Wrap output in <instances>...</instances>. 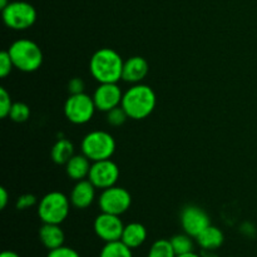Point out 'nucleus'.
I'll return each instance as SVG.
<instances>
[{"mask_svg":"<svg viewBox=\"0 0 257 257\" xmlns=\"http://www.w3.org/2000/svg\"><path fill=\"white\" fill-rule=\"evenodd\" d=\"M69 197L59 191H52L39 200L37 212L43 223L60 225L67 220L70 211Z\"/></svg>","mask_w":257,"mask_h":257,"instance_id":"nucleus-4","label":"nucleus"},{"mask_svg":"<svg viewBox=\"0 0 257 257\" xmlns=\"http://www.w3.org/2000/svg\"><path fill=\"white\" fill-rule=\"evenodd\" d=\"M99 257H133L132 248L128 247L122 241L105 242L100 250Z\"/></svg>","mask_w":257,"mask_h":257,"instance_id":"nucleus-20","label":"nucleus"},{"mask_svg":"<svg viewBox=\"0 0 257 257\" xmlns=\"http://www.w3.org/2000/svg\"><path fill=\"white\" fill-rule=\"evenodd\" d=\"M74 155V145L67 138H59L50 150V158L55 165L65 166Z\"/></svg>","mask_w":257,"mask_h":257,"instance_id":"nucleus-19","label":"nucleus"},{"mask_svg":"<svg viewBox=\"0 0 257 257\" xmlns=\"http://www.w3.org/2000/svg\"><path fill=\"white\" fill-rule=\"evenodd\" d=\"M95 108L93 97L87 93L70 94L64 103V115L73 124H85L94 115Z\"/></svg>","mask_w":257,"mask_h":257,"instance_id":"nucleus-7","label":"nucleus"},{"mask_svg":"<svg viewBox=\"0 0 257 257\" xmlns=\"http://www.w3.org/2000/svg\"><path fill=\"white\" fill-rule=\"evenodd\" d=\"M13 104L14 103H13L12 97H10V93L4 87L0 88V117L3 119L9 117Z\"/></svg>","mask_w":257,"mask_h":257,"instance_id":"nucleus-25","label":"nucleus"},{"mask_svg":"<svg viewBox=\"0 0 257 257\" xmlns=\"http://www.w3.org/2000/svg\"><path fill=\"white\" fill-rule=\"evenodd\" d=\"M14 68L15 67L13 64V60L10 58L8 50H4V52L0 53V77L7 78Z\"/></svg>","mask_w":257,"mask_h":257,"instance_id":"nucleus-27","label":"nucleus"},{"mask_svg":"<svg viewBox=\"0 0 257 257\" xmlns=\"http://www.w3.org/2000/svg\"><path fill=\"white\" fill-rule=\"evenodd\" d=\"M123 64L118 52L112 48H100L89 60V72L98 83H118L122 79Z\"/></svg>","mask_w":257,"mask_h":257,"instance_id":"nucleus-1","label":"nucleus"},{"mask_svg":"<svg viewBox=\"0 0 257 257\" xmlns=\"http://www.w3.org/2000/svg\"><path fill=\"white\" fill-rule=\"evenodd\" d=\"M94 232L98 237L104 242H113L119 241L122 237L124 223L120 220V216L110 215V213L102 212L94 220Z\"/></svg>","mask_w":257,"mask_h":257,"instance_id":"nucleus-11","label":"nucleus"},{"mask_svg":"<svg viewBox=\"0 0 257 257\" xmlns=\"http://www.w3.org/2000/svg\"><path fill=\"white\" fill-rule=\"evenodd\" d=\"M195 240L205 250H216V248L222 246L223 241H225V236H223V232L220 228L210 225Z\"/></svg>","mask_w":257,"mask_h":257,"instance_id":"nucleus-18","label":"nucleus"},{"mask_svg":"<svg viewBox=\"0 0 257 257\" xmlns=\"http://www.w3.org/2000/svg\"><path fill=\"white\" fill-rule=\"evenodd\" d=\"M98 205L102 212L110 213V215L122 216L127 212L132 205V196L130 191L119 186H112L109 188L102 190Z\"/></svg>","mask_w":257,"mask_h":257,"instance_id":"nucleus-8","label":"nucleus"},{"mask_svg":"<svg viewBox=\"0 0 257 257\" xmlns=\"http://www.w3.org/2000/svg\"><path fill=\"white\" fill-rule=\"evenodd\" d=\"M95 190L92 182H90L88 178L82 181H77L74 185V187L70 191L69 200L70 203L74 208L78 210H85L89 206H92V203L95 200Z\"/></svg>","mask_w":257,"mask_h":257,"instance_id":"nucleus-13","label":"nucleus"},{"mask_svg":"<svg viewBox=\"0 0 257 257\" xmlns=\"http://www.w3.org/2000/svg\"><path fill=\"white\" fill-rule=\"evenodd\" d=\"M39 240L45 248L54 250L64 245L65 235L60 225L54 223H43L39 228Z\"/></svg>","mask_w":257,"mask_h":257,"instance_id":"nucleus-15","label":"nucleus"},{"mask_svg":"<svg viewBox=\"0 0 257 257\" xmlns=\"http://www.w3.org/2000/svg\"><path fill=\"white\" fill-rule=\"evenodd\" d=\"M92 161L85 157L84 155H74L67 163H65V173L73 181H82L89 176Z\"/></svg>","mask_w":257,"mask_h":257,"instance_id":"nucleus-16","label":"nucleus"},{"mask_svg":"<svg viewBox=\"0 0 257 257\" xmlns=\"http://www.w3.org/2000/svg\"><path fill=\"white\" fill-rule=\"evenodd\" d=\"M210 225V216L203 208L198 206H186L181 212V226L183 228V232L192 236L193 238L197 237Z\"/></svg>","mask_w":257,"mask_h":257,"instance_id":"nucleus-10","label":"nucleus"},{"mask_svg":"<svg viewBox=\"0 0 257 257\" xmlns=\"http://www.w3.org/2000/svg\"><path fill=\"white\" fill-rule=\"evenodd\" d=\"M177 257H201V256H198L197 253L195 252H190V253H185V255H178Z\"/></svg>","mask_w":257,"mask_h":257,"instance_id":"nucleus-33","label":"nucleus"},{"mask_svg":"<svg viewBox=\"0 0 257 257\" xmlns=\"http://www.w3.org/2000/svg\"><path fill=\"white\" fill-rule=\"evenodd\" d=\"M115 147V140L105 131H92L84 136L80 143L82 153L92 162L112 158Z\"/></svg>","mask_w":257,"mask_h":257,"instance_id":"nucleus-5","label":"nucleus"},{"mask_svg":"<svg viewBox=\"0 0 257 257\" xmlns=\"http://www.w3.org/2000/svg\"><path fill=\"white\" fill-rule=\"evenodd\" d=\"M156 104H157V97L156 93L150 85L142 84H133L132 87L128 88L123 93L122 105L127 112L128 117L131 119L141 120L151 115L155 110Z\"/></svg>","mask_w":257,"mask_h":257,"instance_id":"nucleus-2","label":"nucleus"},{"mask_svg":"<svg viewBox=\"0 0 257 257\" xmlns=\"http://www.w3.org/2000/svg\"><path fill=\"white\" fill-rule=\"evenodd\" d=\"M30 108L24 102H15L9 113V118L15 123H24L29 119Z\"/></svg>","mask_w":257,"mask_h":257,"instance_id":"nucleus-23","label":"nucleus"},{"mask_svg":"<svg viewBox=\"0 0 257 257\" xmlns=\"http://www.w3.org/2000/svg\"><path fill=\"white\" fill-rule=\"evenodd\" d=\"M92 97L97 110L107 113L120 105L123 92L118 83H99Z\"/></svg>","mask_w":257,"mask_h":257,"instance_id":"nucleus-12","label":"nucleus"},{"mask_svg":"<svg viewBox=\"0 0 257 257\" xmlns=\"http://www.w3.org/2000/svg\"><path fill=\"white\" fill-rule=\"evenodd\" d=\"M170 241L177 256L193 252V237L186 232L175 235Z\"/></svg>","mask_w":257,"mask_h":257,"instance_id":"nucleus-21","label":"nucleus"},{"mask_svg":"<svg viewBox=\"0 0 257 257\" xmlns=\"http://www.w3.org/2000/svg\"><path fill=\"white\" fill-rule=\"evenodd\" d=\"M147 257H177L170 240L161 238L155 241L148 251Z\"/></svg>","mask_w":257,"mask_h":257,"instance_id":"nucleus-22","label":"nucleus"},{"mask_svg":"<svg viewBox=\"0 0 257 257\" xmlns=\"http://www.w3.org/2000/svg\"><path fill=\"white\" fill-rule=\"evenodd\" d=\"M47 257H80V255L74 248L63 245L60 247L54 248V250H50Z\"/></svg>","mask_w":257,"mask_h":257,"instance_id":"nucleus-28","label":"nucleus"},{"mask_svg":"<svg viewBox=\"0 0 257 257\" xmlns=\"http://www.w3.org/2000/svg\"><path fill=\"white\" fill-rule=\"evenodd\" d=\"M128 114L122 105L113 108L109 112H107V123L112 127H120L124 124L128 119Z\"/></svg>","mask_w":257,"mask_h":257,"instance_id":"nucleus-24","label":"nucleus"},{"mask_svg":"<svg viewBox=\"0 0 257 257\" xmlns=\"http://www.w3.org/2000/svg\"><path fill=\"white\" fill-rule=\"evenodd\" d=\"M38 198L35 197L33 193H24V195L19 196L17 198V202H15V207L17 210L24 211L28 210L30 207H34V206H38Z\"/></svg>","mask_w":257,"mask_h":257,"instance_id":"nucleus-26","label":"nucleus"},{"mask_svg":"<svg viewBox=\"0 0 257 257\" xmlns=\"http://www.w3.org/2000/svg\"><path fill=\"white\" fill-rule=\"evenodd\" d=\"M3 22L9 29L22 32L32 28L37 22V10L27 2H10L2 10Z\"/></svg>","mask_w":257,"mask_h":257,"instance_id":"nucleus-6","label":"nucleus"},{"mask_svg":"<svg viewBox=\"0 0 257 257\" xmlns=\"http://www.w3.org/2000/svg\"><path fill=\"white\" fill-rule=\"evenodd\" d=\"M9 0H0V9H4V8H7L8 5H9Z\"/></svg>","mask_w":257,"mask_h":257,"instance_id":"nucleus-32","label":"nucleus"},{"mask_svg":"<svg viewBox=\"0 0 257 257\" xmlns=\"http://www.w3.org/2000/svg\"><path fill=\"white\" fill-rule=\"evenodd\" d=\"M85 83L82 78L74 77L68 82V90L70 94H79V93H84Z\"/></svg>","mask_w":257,"mask_h":257,"instance_id":"nucleus-29","label":"nucleus"},{"mask_svg":"<svg viewBox=\"0 0 257 257\" xmlns=\"http://www.w3.org/2000/svg\"><path fill=\"white\" fill-rule=\"evenodd\" d=\"M13 64L24 73L37 72L43 64L44 55L39 45L30 39H18L8 49Z\"/></svg>","mask_w":257,"mask_h":257,"instance_id":"nucleus-3","label":"nucleus"},{"mask_svg":"<svg viewBox=\"0 0 257 257\" xmlns=\"http://www.w3.org/2000/svg\"><path fill=\"white\" fill-rule=\"evenodd\" d=\"M148 70H150V65L147 60L140 55H135L124 60L122 79L131 84H138V83H142V80L147 77Z\"/></svg>","mask_w":257,"mask_h":257,"instance_id":"nucleus-14","label":"nucleus"},{"mask_svg":"<svg viewBox=\"0 0 257 257\" xmlns=\"http://www.w3.org/2000/svg\"><path fill=\"white\" fill-rule=\"evenodd\" d=\"M0 257H20V256L18 255L17 252H14V251H3Z\"/></svg>","mask_w":257,"mask_h":257,"instance_id":"nucleus-31","label":"nucleus"},{"mask_svg":"<svg viewBox=\"0 0 257 257\" xmlns=\"http://www.w3.org/2000/svg\"><path fill=\"white\" fill-rule=\"evenodd\" d=\"M119 178V168L117 163L112 160H103L92 162L88 180L94 185L98 190H105L112 186H115Z\"/></svg>","mask_w":257,"mask_h":257,"instance_id":"nucleus-9","label":"nucleus"},{"mask_svg":"<svg viewBox=\"0 0 257 257\" xmlns=\"http://www.w3.org/2000/svg\"><path fill=\"white\" fill-rule=\"evenodd\" d=\"M8 202H9V193H8L7 188L2 187L0 188V208L4 210L7 207Z\"/></svg>","mask_w":257,"mask_h":257,"instance_id":"nucleus-30","label":"nucleus"},{"mask_svg":"<svg viewBox=\"0 0 257 257\" xmlns=\"http://www.w3.org/2000/svg\"><path fill=\"white\" fill-rule=\"evenodd\" d=\"M147 240V228L140 222H131L128 225H124L123 230L122 241L124 245H127L130 248H138L143 245Z\"/></svg>","mask_w":257,"mask_h":257,"instance_id":"nucleus-17","label":"nucleus"}]
</instances>
